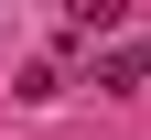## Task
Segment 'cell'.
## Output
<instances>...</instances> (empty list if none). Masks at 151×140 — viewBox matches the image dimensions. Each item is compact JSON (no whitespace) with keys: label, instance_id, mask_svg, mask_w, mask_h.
<instances>
[{"label":"cell","instance_id":"cell-1","mask_svg":"<svg viewBox=\"0 0 151 140\" xmlns=\"http://www.w3.org/2000/svg\"><path fill=\"white\" fill-rule=\"evenodd\" d=\"M97 86H108V97L140 86V43H108V54H97Z\"/></svg>","mask_w":151,"mask_h":140},{"label":"cell","instance_id":"cell-2","mask_svg":"<svg viewBox=\"0 0 151 140\" xmlns=\"http://www.w3.org/2000/svg\"><path fill=\"white\" fill-rule=\"evenodd\" d=\"M65 32H76V43H97V32H119V0H76V11H65Z\"/></svg>","mask_w":151,"mask_h":140},{"label":"cell","instance_id":"cell-3","mask_svg":"<svg viewBox=\"0 0 151 140\" xmlns=\"http://www.w3.org/2000/svg\"><path fill=\"white\" fill-rule=\"evenodd\" d=\"M140 86H151V32H140Z\"/></svg>","mask_w":151,"mask_h":140}]
</instances>
